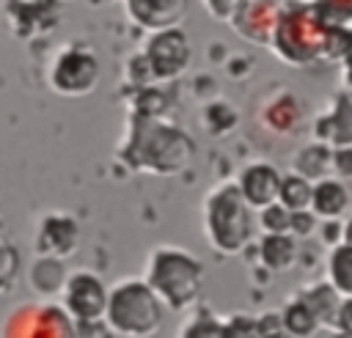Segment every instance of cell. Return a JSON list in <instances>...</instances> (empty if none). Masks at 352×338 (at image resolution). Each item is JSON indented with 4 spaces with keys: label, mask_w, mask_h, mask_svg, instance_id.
<instances>
[{
    "label": "cell",
    "mask_w": 352,
    "mask_h": 338,
    "mask_svg": "<svg viewBox=\"0 0 352 338\" xmlns=\"http://www.w3.org/2000/svg\"><path fill=\"white\" fill-rule=\"evenodd\" d=\"M316 322H319V316L311 311L308 302L294 300V302H289V308L283 311V327H286L289 333H294V335H311L314 327H316Z\"/></svg>",
    "instance_id": "23"
},
{
    "label": "cell",
    "mask_w": 352,
    "mask_h": 338,
    "mask_svg": "<svg viewBox=\"0 0 352 338\" xmlns=\"http://www.w3.org/2000/svg\"><path fill=\"white\" fill-rule=\"evenodd\" d=\"M239 195L245 198V203L258 212L264 209L267 203H272L278 198V184H280V170L272 165V162H264V159H256V162H248L239 176L234 179Z\"/></svg>",
    "instance_id": "13"
},
{
    "label": "cell",
    "mask_w": 352,
    "mask_h": 338,
    "mask_svg": "<svg viewBox=\"0 0 352 338\" xmlns=\"http://www.w3.org/2000/svg\"><path fill=\"white\" fill-rule=\"evenodd\" d=\"M327 278L333 291L352 297V242L349 245H336L327 261Z\"/></svg>",
    "instance_id": "20"
},
{
    "label": "cell",
    "mask_w": 352,
    "mask_h": 338,
    "mask_svg": "<svg viewBox=\"0 0 352 338\" xmlns=\"http://www.w3.org/2000/svg\"><path fill=\"white\" fill-rule=\"evenodd\" d=\"M239 3H245V0H201V5L206 8V14L212 19H217V22H226Z\"/></svg>",
    "instance_id": "25"
},
{
    "label": "cell",
    "mask_w": 352,
    "mask_h": 338,
    "mask_svg": "<svg viewBox=\"0 0 352 338\" xmlns=\"http://www.w3.org/2000/svg\"><path fill=\"white\" fill-rule=\"evenodd\" d=\"M327 41H330V33L324 22L311 8L294 5V8H283L275 25V33L270 38V47L280 60L292 66H305L319 60L327 52Z\"/></svg>",
    "instance_id": "5"
},
{
    "label": "cell",
    "mask_w": 352,
    "mask_h": 338,
    "mask_svg": "<svg viewBox=\"0 0 352 338\" xmlns=\"http://www.w3.org/2000/svg\"><path fill=\"white\" fill-rule=\"evenodd\" d=\"M143 280L157 294L165 311H187L201 297L204 267L184 247L157 245L146 256Z\"/></svg>",
    "instance_id": "1"
},
{
    "label": "cell",
    "mask_w": 352,
    "mask_h": 338,
    "mask_svg": "<svg viewBox=\"0 0 352 338\" xmlns=\"http://www.w3.org/2000/svg\"><path fill=\"white\" fill-rule=\"evenodd\" d=\"M179 338H228V335L220 319H214L209 311H198L182 324Z\"/></svg>",
    "instance_id": "22"
},
{
    "label": "cell",
    "mask_w": 352,
    "mask_h": 338,
    "mask_svg": "<svg viewBox=\"0 0 352 338\" xmlns=\"http://www.w3.org/2000/svg\"><path fill=\"white\" fill-rule=\"evenodd\" d=\"M349 206V190L336 176H322L311 181V201L308 212L316 220H338Z\"/></svg>",
    "instance_id": "15"
},
{
    "label": "cell",
    "mask_w": 352,
    "mask_h": 338,
    "mask_svg": "<svg viewBox=\"0 0 352 338\" xmlns=\"http://www.w3.org/2000/svg\"><path fill=\"white\" fill-rule=\"evenodd\" d=\"M258 256L261 264L272 272L289 269L297 258V239L286 231V234H264L258 242Z\"/></svg>",
    "instance_id": "16"
},
{
    "label": "cell",
    "mask_w": 352,
    "mask_h": 338,
    "mask_svg": "<svg viewBox=\"0 0 352 338\" xmlns=\"http://www.w3.org/2000/svg\"><path fill=\"white\" fill-rule=\"evenodd\" d=\"M28 278H30V289H36L41 297H58V291L66 280V267L60 258L36 256Z\"/></svg>",
    "instance_id": "17"
},
{
    "label": "cell",
    "mask_w": 352,
    "mask_h": 338,
    "mask_svg": "<svg viewBox=\"0 0 352 338\" xmlns=\"http://www.w3.org/2000/svg\"><path fill=\"white\" fill-rule=\"evenodd\" d=\"M302 102L292 91H275L261 102L258 121L267 126L272 135H294L302 124Z\"/></svg>",
    "instance_id": "14"
},
{
    "label": "cell",
    "mask_w": 352,
    "mask_h": 338,
    "mask_svg": "<svg viewBox=\"0 0 352 338\" xmlns=\"http://www.w3.org/2000/svg\"><path fill=\"white\" fill-rule=\"evenodd\" d=\"M165 308L143 278H124L107 289L102 322L113 335L121 338H148L162 327Z\"/></svg>",
    "instance_id": "4"
},
{
    "label": "cell",
    "mask_w": 352,
    "mask_h": 338,
    "mask_svg": "<svg viewBox=\"0 0 352 338\" xmlns=\"http://www.w3.org/2000/svg\"><path fill=\"white\" fill-rule=\"evenodd\" d=\"M283 8L286 5L280 0H245L231 11V16L226 22L231 25V30L239 38L258 44V47H264V44L270 47V38L275 33V25H278Z\"/></svg>",
    "instance_id": "11"
},
{
    "label": "cell",
    "mask_w": 352,
    "mask_h": 338,
    "mask_svg": "<svg viewBox=\"0 0 352 338\" xmlns=\"http://www.w3.org/2000/svg\"><path fill=\"white\" fill-rule=\"evenodd\" d=\"M289 214L292 212L278 201H272L264 209H258V220H261L264 234H286L289 231Z\"/></svg>",
    "instance_id": "24"
},
{
    "label": "cell",
    "mask_w": 352,
    "mask_h": 338,
    "mask_svg": "<svg viewBox=\"0 0 352 338\" xmlns=\"http://www.w3.org/2000/svg\"><path fill=\"white\" fill-rule=\"evenodd\" d=\"M135 60L146 69L148 80H154V82L173 80L190 63V38L182 30V25L165 27V30H154L143 41V49H140V55Z\"/></svg>",
    "instance_id": "8"
},
{
    "label": "cell",
    "mask_w": 352,
    "mask_h": 338,
    "mask_svg": "<svg viewBox=\"0 0 352 338\" xmlns=\"http://www.w3.org/2000/svg\"><path fill=\"white\" fill-rule=\"evenodd\" d=\"M204 236L214 253L236 256L253 242L256 212L245 203L234 181L214 184L201 203Z\"/></svg>",
    "instance_id": "2"
},
{
    "label": "cell",
    "mask_w": 352,
    "mask_h": 338,
    "mask_svg": "<svg viewBox=\"0 0 352 338\" xmlns=\"http://www.w3.org/2000/svg\"><path fill=\"white\" fill-rule=\"evenodd\" d=\"M330 168H333V148L324 143H314V146L300 148V154L294 159V170L311 181L330 176Z\"/></svg>",
    "instance_id": "18"
},
{
    "label": "cell",
    "mask_w": 352,
    "mask_h": 338,
    "mask_svg": "<svg viewBox=\"0 0 352 338\" xmlns=\"http://www.w3.org/2000/svg\"><path fill=\"white\" fill-rule=\"evenodd\" d=\"M58 297H60L58 305L74 319V324L102 322L104 302H107V286L96 272L74 269V272H66V280H63Z\"/></svg>",
    "instance_id": "9"
},
{
    "label": "cell",
    "mask_w": 352,
    "mask_h": 338,
    "mask_svg": "<svg viewBox=\"0 0 352 338\" xmlns=\"http://www.w3.org/2000/svg\"><path fill=\"white\" fill-rule=\"evenodd\" d=\"M121 5L126 19L143 27L146 33L182 25L190 11V0H121Z\"/></svg>",
    "instance_id": "12"
},
{
    "label": "cell",
    "mask_w": 352,
    "mask_h": 338,
    "mask_svg": "<svg viewBox=\"0 0 352 338\" xmlns=\"http://www.w3.org/2000/svg\"><path fill=\"white\" fill-rule=\"evenodd\" d=\"M0 234H8V231H6V223H3V217H0Z\"/></svg>",
    "instance_id": "26"
},
{
    "label": "cell",
    "mask_w": 352,
    "mask_h": 338,
    "mask_svg": "<svg viewBox=\"0 0 352 338\" xmlns=\"http://www.w3.org/2000/svg\"><path fill=\"white\" fill-rule=\"evenodd\" d=\"M77 245H80V225H77L74 214L52 209L36 220V228H33L36 256H50V258L66 261L77 250Z\"/></svg>",
    "instance_id": "10"
},
{
    "label": "cell",
    "mask_w": 352,
    "mask_h": 338,
    "mask_svg": "<svg viewBox=\"0 0 352 338\" xmlns=\"http://www.w3.org/2000/svg\"><path fill=\"white\" fill-rule=\"evenodd\" d=\"M278 203H283L289 212H300L308 209L311 201V179L300 176L297 170H289L286 176L280 173V184H278Z\"/></svg>",
    "instance_id": "19"
},
{
    "label": "cell",
    "mask_w": 352,
    "mask_h": 338,
    "mask_svg": "<svg viewBox=\"0 0 352 338\" xmlns=\"http://www.w3.org/2000/svg\"><path fill=\"white\" fill-rule=\"evenodd\" d=\"M74 319L55 302L19 305L0 327V338H74Z\"/></svg>",
    "instance_id": "7"
},
{
    "label": "cell",
    "mask_w": 352,
    "mask_h": 338,
    "mask_svg": "<svg viewBox=\"0 0 352 338\" xmlns=\"http://www.w3.org/2000/svg\"><path fill=\"white\" fill-rule=\"evenodd\" d=\"M190 151L192 143L179 126L151 115L138 118L121 146V157H126L135 170L146 173L179 170L190 159Z\"/></svg>",
    "instance_id": "3"
},
{
    "label": "cell",
    "mask_w": 352,
    "mask_h": 338,
    "mask_svg": "<svg viewBox=\"0 0 352 338\" xmlns=\"http://www.w3.org/2000/svg\"><path fill=\"white\" fill-rule=\"evenodd\" d=\"M19 267H22V258L16 245L8 239V234H0V297L14 289L19 278Z\"/></svg>",
    "instance_id": "21"
},
{
    "label": "cell",
    "mask_w": 352,
    "mask_h": 338,
    "mask_svg": "<svg viewBox=\"0 0 352 338\" xmlns=\"http://www.w3.org/2000/svg\"><path fill=\"white\" fill-rule=\"evenodd\" d=\"M85 3H104V0H85Z\"/></svg>",
    "instance_id": "27"
},
{
    "label": "cell",
    "mask_w": 352,
    "mask_h": 338,
    "mask_svg": "<svg viewBox=\"0 0 352 338\" xmlns=\"http://www.w3.org/2000/svg\"><path fill=\"white\" fill-rule=\"evenodd\" d=\"M99 55L94 52L91 44L85 41H66L60 44L50 63H47V85L58 96H85L96 88L99 82Z\"/></svg>",
    "instance_id": "6"
}]
</instances>
